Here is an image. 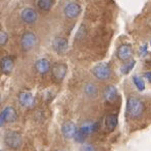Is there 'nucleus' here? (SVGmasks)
<instances>
[{
    "label": "nucleus",
    "instance_id": "nucleus-16",
    "mask_svg": "<svg viewBox=\"0 0 151 151\" xmlns=\"http://www.w3.org/2000/svg\"><path fill=\"white\" fill-rule=\"evenodd\" d=\"M97 126H98V124L93 123V122H85V123L82 124L81 128H80L79 130L81 131L84 135L88 136V135H90L91 133L95 132V131L97 130V128H98Z\"/></svg>",
    "mask_w": 151,
    "mask_h": 151
},
{
    "label": "nucleus",
    "instance_id": "nucleus-3",
    "mask_svg": "<svg viewBox=\"0 0 151 151\" xmlns=\"http://www.w3.org/2000/svg\"><path fill=\"white\" fill-rule=\"evenodd\" d=\"M38 43V37L34 32H25L21 38V46L24 51H30L36 47Z\"/></svg>",
    "mask_w": 151,
    "mask_h": 151
},
{
    "label": "nucleus",
    "instance_id": "nucleus-17",
    "mask_svg": "<svg viewBox=\"0 0 151 151\" xmlns=\"http://www.w3.org/2000/svg\"><path fill=\"white\" fill-rule=\"evenodd\" d=\"M98 87L94 83H87L85 85V87H84V92L90 98L96 97L97 94H98Z\"/></svg>",
    "mask_w": 151,
    "mask_h": 151
},
{
    "label": "nucleus",
    "instance_id": "nucleus-28",
    "mask_svg": "<svg viewBox=\"0 0 151 151\" xmlns=\"http://www.w3.org/2000/svg\"><path fill=\"white\" fill-rule=\"evenodd\" d=\"M150 44H151V41H150Z\"/></svg>",
    "mask_w": 151,
    "mask_h": 151
},
{
    "label": "nucleus",
    "instance_id": "nucleus-22",
    "mask_svg": "<svg viewBox=\"0 0 151 151\" xmlns=\"http://www.w3.org/2000/svg\"><path fill=\"white\" fill-rule=\"evenodd\" d=\"M74 138H75L76 141L79 142V143H83V142L86 140V138H87V136H86V135H84L83 133H82L81 131L78 129V131H77V133H76Z\"/></svg>",
    "mask_w": 151,
    "mask_h": 151
},
{
    "label": "nucleus",
    "instance_id": "nucleus-1",
    "mask_svg": "<svg viewBox=\"0 0 151 151\" xmlns=\"http://www.w3.org/2000/svg\"><path fill=\"white\" fill-rule=\"evenodd\" d=\"M144 104L139 98L135 96H131L127 101V114L132 119L139 117L143 113Z\"/></svg>",
    "mask_w": 151,
    "mask_h": 151
},
{
    "label": "nucleus",
    "instance_id": "nucleus-6",
    "mask_svg": "<svg viewBox=\"0 0 151 151\" xmlns=\"http://www.w3.org/2000/svg\"><path fill=\"white\" fill-rule=\"evenodd\" d=\"M66 70H68V66L65 63H55L51 68V74H52V78L55 82H61L64 79L66 75Z\"/></svg>",
    "mask_w": 151,
    "mask_h": 151
},
{
    "label": "nucleus",
    "instance_id": "nucleus-19",
    "mask_svg": "<svg viewBox=\"0 0 151 151\" xmlns=\"http://www.w3.org/2000/svg\"><path fill=\"white\" fill-rule=\"evenodd\" d=\"M53 3H54V0H38L37 6L43 12H49L52 8Z\"/></svg>",
    "mask_w": 151,
    "mask_h": 151
},
{
    "label": "nucleus",
    "instance_id": "nucleus-9",
    "mask_svg": "<svg viewBox=\"0 0 151 151\" xmlns=\"http://www.w3.org/2000/svg\"><path fill=\"white\" fill-rule=\"evenodd\" d=\"M21 17H22V19H23L24 23L29 24V25H32V24H34L37 22L38 12L34 9V8L27 7L25 9L22 10Z\"/></svg>",
    "mask_w": 151,
    "mask_h": 151
},
{
    "label": "nucleus",
    "instance_id": "nucleus-2",
    "mask_svg": "<svg viewBox=\"0 0 151 151\" xmlns=\"http://www.w3.org/2000/svg\"><path fill=\"white\" fill-rule=\"evenodd\" d=\"M22 142H23V139H22V136L19 132L7 131L4 135V143L10 149H19L22 145Z\"/></svg>",
    "mask_w": 151,
    "mask_h": 151
},
{
    "label": "nucleus",
    "instance_id": "nucleus-5",
    "mask_svg": "<svg viewBox=\"0 0 151 151\" xmlns=\"http://www.w3.org/2000/svg\"><path fill=\"white\" fill-rule=\"evenodd\" d=\"M17 119V113L14 107L12 106H6L0 113V127L7 123H13Z\"/></svg>",
    "mask_w": 151,
    "mask_h": 151
},
{
    "label": "nucleus",
    "instance_id": "nucleus-26",
    "mask_svg": "<svg viewBox=\"0 0 151 151\" xmlns=\"http://www.w3.org/2000/svg\"><path fill=\"white\" fill-rule=\"evenodd\" d=\"M146 50H147V46L146 45H144V47H142L141 48V51H140V53H141V55L142 54H146Z\"/></svg>",
    "mask_w": 151,
    "mask_h": 151
},
{
    "label": "nucleus",
    "instance_id": "nucleus-20",
    "mask_svg": "<svg viewBox=\"0 0 151 151\" xmlns=\"http://www.w3.org/2000/svg\"><path fill=\"white\" fill-rule=\"evenodd\" d=\"M135 63H136V61H135V60L127 61V63H126L124 64V65L121 68V72H122V74H124V75L129 74V73H130L131 70H133V68H134Z\"/></svg>",
    "mask_w": 151,
    "mask_h": 151
},
{
    "label": "nucleus",
    "instance_id": "nucleus-13",
    "mask_svg": "<svg viewBox=\"0 0 151 151\" xmlns=\"http://www.w3.org/2000/svg\"><path fill=\"white\" fill-rule=\"evenodd\" d=\"M132 53L133 50L131 45H129V44H123L117 49V57L122 61H128L131 58V56H132Z\"/></svg>",
    "mask_w": 151,
    "mask_h": 151
},
{
    "label": "nucleus",
    "instance_id": "nucleus-8",
    "mask_svg": "<svg viewBox=\"0 0 151 151\" xmlns=\"http://www.w3.org/2000/svg\"><path fill=\"white\" fill-rule=\"evenodd\" d=\"M19 102L23 107L31 108L35 104V98L32 93L29 91H22L19 94Z\"/></svg>",
    "mask_w": 151,
    "mask_h": 151
},
{
    "label": "nucleus",
    "instance_id": "nucleus-10",
    "mask_svg": "<svg viewBox=\"0 0 151 151\" xmlns=\"http://www.w3.org/2000/svg\"><path fill=\"white\" fill-rule=\"evenodd\" d=\"M78 131V128L76 126L74 122H65L63 123V127H61V133H63V136L66 139H72L75 137L76 133Z\"/></svg>",
    "mask_w": 151,
    "mask_h": 151
},
{
    "label": "nucleus",
    "instance_id": "nucleus-4",
    "mask_svg": "<svg viewBox=\"0 0 151 151\" xmlns=\"http://www.w3.org/2000/svg\"><path fill=\"white\" fill-rule=\"evenodd\" d=\"M92 73L95 77L100 81H105L108 80L111 76V68H110L109 64L106 63H99L95 65L92 70Z\"/></svg>",
    "mask_w": 151,
    "mask_h": 151
},
{
    "label": "nucleus",
    "instance_id": "nucleus-11",
    "mask_svg": "<svg viewBox=\"0 0 151 151\" xmlns=\"http://www.w3.org/2000/svg\"><path fill=\"white\" fill-rule=\"evenodd\" d=\"M52 47L54 51L58 54H63L68 47V42L63 37H56L54 38L52 42Z\"/></svg>",
    "mask_w": 151,
    "mask_h": 151
},
{
    "label": "nucleus",
    "instance_id": "nucleus-27",
    "mask_svg": "<svg viewBox=\"0 0 151 151\" xmlns=\"http://www.w3.org/2000/svg\"><path fill=\"white\" fill-rule=\"evenodd\" d=\"M0 105H1V97H0Z\"/></svg>",
    "mask_w": 151,
    "mask_h": 151
},
{
    "label": "nucleus",
    "instance_id": "nucleus-15",
    "mask_svg": "<svg viewBox=\"0 0 151 151\" xmlns=\"http://www.w3.org/2000/svg\"><path fill=\"white\" fill-rule=\"evenodd\" d=\"M103 97H104V99H105L107 102H109V103L113 102L117 97L116 88H115L114 86H112V85L107 86V87L105 88V90H104V92H103Z\"/></svg>",
    "mask_w": 151,
    "mask_h": 151
},
{
    "label": "nucleus",
    "instance_id": "nucleus-7",
    "mask_svg": "<svg viewBox=\"0 0 151 151\" xmlns=\"http://www.w3.org/2000/svg\"><path fill=\"white\" fill-rule=\"evenodd\" d=\"M81 5L77 2H70L68 4H66L65 7L63 9L64 15L68 19H76L77 17H79V14L81 13Z\"/></svg>",
    "mask_w": 151,
    "mask_h": 151
},
{
    "label": "nucleus",
    "instance_id": "nucleus-14",
    "mask_svg": "<svg viewBox=\"0 0 151 151\" xmlns=\"http://www.w3.org/2000/svg\"><path fill=\"white\" fill-rule=\"evenodd\" d=\"M35 68H36V70L39 73V74H41V75L47 74V73L51 70L49 60L46 58L38 59L36 61V63H35Z\"/></svg>",
    "mask_w": 151,
    "mask_h": 151
},
{
    "label": "nucleus",
    "instance_id": "nucleus-18",
    "mask_svg": "<svg viewBox=\"0 0 151 151\" xmlns=\"http://www.w3.org/2000/svg\"><path fill=\"white\" fill-rule=\"evenodd\" d=\"M117 126V116L116 114H108L105 119V127L108 131H113Z\"/></svg>",
    "mask_w": 151,
    "mask_h": 151
},
{
    "label": "nucleus",
    "instance_id": "nucleus-24",
    "mask_svg": "<svg viewBox=\"0 0 151 151\" xmlns=\"http://www.w3.org/2000/svg\"><path fill=\"white\" fill-rule=\"evenodd\" d=\"M84 151H95V149L91 144H87V145L84 146Z\"/></svg>",
    "mask_w": 151,
    "mask_h": 151
},
{
    "label": "nucleus",
    "instance_id": "nucleus-21",
    "mask_svg": "<svg viewBox=\"0 0 151 151\" xmlns=\"http://www.w3.org/2000/svg\"><path fill=\"white\" fill-rule=\"evenodd\" d=\"M133 81H134L135 86H136L137 89H138L139 91H143L144 89H145V84H144V81L140 77H138V76H135V77L133 78Z\"/></svg>",
    "mask_w": 151,
    "mask_h": 151
},
{
    "label": "nucleus",
    "instance_id": "nucleus-25",
    "mask_svg": "<svg viewBox=\"0 0 151 151\" xmlns=\"http://www.w3.org/2000/svg\"><path fill=\"white\" fill-rule=\"evenodd\" d=\"M144 77L147 79V81L149 82V83H151V72H148V73H146L145 75H144Z\"/></svg>",
    "mask_w": 151,
    "mask_h": 151
},
{
    "label": "nucleus",
    "instance_id": "nucleus-12",
    "mask_svg": "<svg viewBox=\"0 0 151 151\" xmlns=\"http://www.w3.org/2000/svg\"><path fill=\"white\" fill-rule=\"evenodd\" d=\"M13 68H14V59L12 56L9 55H6L3 56L0 60V68H1V72L5 75H8L12 72Z\"/></svg>",
    "mask_w": 151,
    "mask_h": 151
},
{
    "label": "nucleus",
    "instance_id": "nucleus-29",
    "mask_svg": "<svg viewBox=\"0 0 151 151\" xmlns=\"http://www.w3.org/2000/svg\"><path fill=\"white\" fill-rule=\"evenodd\" d=\"M58 151H61V150H58Z\"/></svg>",
    "mask_w": 151,
    "mask_h": 151
},
{
    "label": "nucleus",
    "instance_id": "nucleus-23",
    "mask_svg": "<svg viewBox=\"0 0 151 151\" xmlns=\"http://www.w3.org/2000/svg\"><path fill=\"white\" fill-rule=\"evenodd\" d=\"M8 41V35L4 31L0 30V46H3L7 43Z\"/></svg>",
    "mask_w": 151,
    "mask_h": 151
}]
</instances>
